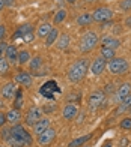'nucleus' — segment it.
Segmentation results:
<instances>
[{
  "label": "nucleus",
  "instance_id": "nucleus-24",
  "mask_svg": "<svg viewBox=\"0 0 131 147\" xmlns=\"http://www.w3.org/2000/svg\"><path fill=\"white\" fill-rule=\"evenodd\" d=\"M51 30H53V27H51L50 23H42V24L38 27V36H39V38H47L48 33H50Z\"/></svg>",
  "mask_w": 131,
  "mask_h": 147
},
{
  "label": "nucleus",
  "instance_id": "nucleus-14",
  "mask_svg": "<svg viewBox=\"0 0 131 147\" xmlns=\"http://www.w3.org/2000/svg\"><path fill=\"white\" fill-rule=\"evenodd\" d=\"M50 128V120L47 117H41L38 120V122L33 125V134H36V135H41V134L44 131H47Z\"/></svg>",
  "mask_w": 131,
  "mask_h": 147
},
{
  "label": "nucleus",
  "instance_id": "nucleus-44",
  "mask_svg": "<svg viewBox=\"0 0 131 147\" xmlns=\"http://www.w3.org/2000/svg\"><path fill=\"white\" fill-rule=\"evenodd\" d=\"M125 26H128V27H131V17H128L125 20Z\"/></svg>",
  "mask_w": 131,
  "mask_h": 147
},
{
  "label": "nucleus",
  "instance_id": "nucleus-20",
  "mask_svg": "<svg viewBox=\"0 0 131 147\" xmlns=\"http://www.w3.org/2000/svg\"><path fill=\"white\" fill-rule=\"evenodd\" d=\"M20 119H21V114H20L18 110H9L8 113H6V120L11 123V125H18Z\"/></svg>",
  "mask_w": 131,
  "mask_h": 147
},
{
  "label": "nucleus",
  "instance_id": "nucleus-21",
  "mask_svg": "<svg viewBox=\"0 0 131 147\" xmlns=\"http://www.w3.org/2000/svg\"><path fill=\"white\" fill-rule=\"evenodd\" d=\"M90 138H92V134H86V135H83V137H78V138L73 140V141L68 144V147H81V146L86 144Z\"/></svg>",
  "mask_w": 131,
  "mask_h": 147
},
{
  "label": "nucleus",
  "instance_id": "nucleus-3",
  "mask_svg": "<svg viewBox=\"0 0 131 147\" xmlns=\"http://www.w3.org/2000/svg\"><path fill=\"white\" fill-rule=\"evenodd\" d=\"M109 71L113 75H122L128 71V62L122 57H115L112 60H109Z\"/></svg>",
  "mask_w": 131,
  "mask_h": 147
},
{
  "label": "nucleus",
  "instance_id": "nucleus-28",
  "mask_svg": "<svg viewBox=\"0 0 131 147\" xmlns=\"http://www.w3.org/2000/svg\"><path fill=\"white\" fill-rule=\"evenodd\" d=\"M8 143L11 147H24L26 146V143L23 141V140H20V138H17L15 135H12V132H11V137L8 138Z\"/></svg>",
  "mask_w": 131,
  "mask_h": 147
},
{
  "label": "nucleus",
  "instance_id": "nucleus-35",
  "mask_svg": "<svg viewBox=\"0 0 131 147\" xmlns=\"http://www.w3.org/2000/svg\"><path fill=\"white\" fill-rule=\"evenodd\" d=\"M121 8L124 11H131V0H122V2H121Z\"/></svg>",
  "mask_w": 131,
  "mask_h": 147
},
{
  "label": "nucleus",
  "instance_id": "nucleus-19",
  "mask_svg": "<svg viewBox=\"0 0 131 147\" xmlns=\"http://www.w3.org/2000/svg\"><path fill=\"white\" fill-rule=\"evenodd\" d=\"M18 53L20 51L17 50V47L9 45L8 50H6V53H5L6 60H8V62H18Z\"/></svg>",
  "mask_w": 131,
  "mask_h": 147
},
{
  "label": "nucleus",
  "instance_id": "nucleus-32",
  "mask_svg": "<svg viewBox=\"0 0 131 147\" xmlns=\"http://www.w3.org/2000/svg\"><path fill=\"white\" fill-rule=\"evenodd\" d=\"M119 126L122 129H125V131H130L131 129V117H125V119H122L121 120V123Z\"/></svg>",
  "mask_w": 131,
  "mask_h": 147
},
{
  "label": "nucleus",
  "instance_id": "nucleus-43",
  "mask_svg": "<svg viewBox=\"0 0 131 147\" xmlns=\"http://www.w3.org/2000/svg\"><path fill=\"white\" fill-rule=\"evenodd\" d=\"M101 147H113V143H112V141H106Z\"/></svg>",
  "mask_w": 131,
  "mask_h": 147
},
{
  "label": "nucleus",
  "instance_id": "nucleus-10",
  "mask_svg": "<svg viewBox=\"0 0 131 147\" xmlns=\"http://www.w3.org/2000/svg\"><path fill=\"white\" fill-rule=\"evenodd\" d=\"M42 116V111L41 108H38V107H32V108L27 111V114H26V125L29 126H33L39 119Z\"/></svg>",
  "mask_w": 131,
  "mask_h": 147
},
{
  "label": "nucleus",
  "instance_id": "nucleus-15",
  "mask_svg": "<svg viewBox=\"0 0 131 147\" xmlns=\"http://www.w3.org/2000/svg\"><path fill=\"white\" fill-rule=\"evenodd\" d=\"M15 81L18 84H21V86L29 87V86H32V83H33V78H32V75L27 74V72H18L15 75Z\"/></svg>",
  "mask_w": 131,
  "mask_h": 147
},
{
  "label": "nucleus",
  "instance_id": "nucleus-26",
  "mask_svg": "<svg viewBox=\"0 0 131 147\" xmlns=\"http://www.w3.org/2000/svg\"><path fill=\"white\" fill-rule=\"evenodd\" d=\"M101 56L104 57V59H106L107 60V62H109V60H112V59H115L116 56V53H115V50L113 48H107V47H101Z\"/></svg>",
  "mask_w": 131,
  "mask_h": 147
},
{
  "label": "nucleus",
  "instance_id": "nucleus-42",
  "mask_svg": "<svg viewBox=\"0 0 131 147\" xmlns=\"http://www.w3.org/2000/svg\"><path fill=\"white\" fill-rule=\"evenodd\" d=\"M5 2V6H14L15 5V0H3Z\"/></svg>",
  "mask_w": 131,
  "mask_h": 147
},
{
  "label": "nucleus",
  "instance_id": "nucleus-1",
  "mask_svg": "<svg viewBox=\"0 0 131 147\" xmlns=\"http://www.w3.org/2000/svg\"><path fill=\"white\" fill-rule=\"evenodd\" d=\"M89 69V60L88 59H78L77 62L71 65V68L68 71V80L71 83H78L81 81L86 75V72Z\"/></svg>",
  "mask_w": 131,
  "mask_h": 147
},
{
  "label": "nucleus",
  "instance_id": "nucleus-18",
  "mask_svg": "<svg viewBox=\"0 0 131 147\" xmlns=\"http://www.w3.org/2000/svg\"><path fill=\"white\" fill-rule=\"evenodd\" d=\"M90 23H94V17L92 12H84L77 17V24L78 26H89Z\"/></svg>",
  "mask_w": 131,
  "mask_h": 147
},
{
  "label": "nucleus",
  "instance_id": "nucleus-17",
  "mask_svg": "<svg viewBox=\"0 0 131 147\" xmlns=\"http://www.w3.org/2000/svg\"><path fill=\"white\" fill-rule=\"evenodd\" d=\"M30 32H33V27H32L30 24H21V26H18V29L14 33V38L12 39H20V38H23L24 35H27V33H30Z\"/></svg>",
  "mask_w": 131,
  "mask_h": 147
},
{
  "label": "nucleus",
  "instance_id": "nucleus-38",
  "mask_svg": "<svg viewBox=\"0 0 131 147\" xmlns=\"http://www.w3.org/2000/svg\"><path fill=\"white\" fill-rule=\"evenodd\" d=\"M83 120H84V113H83V111H78V114H77V117H75V122L80 125Z\"/></svg>",
  "mask_w": 131,
  "mask_h": 147
},
{
  "label": "nucleus",
  "instance_id": "nucleus-27",
  "mask_svg": "<svg viewBox=\"0 0 131 147\" xmlns=\"http://www.w3.org/2000/svg\"><path fill=\"white\" fill-rule=\"evenodd\" d=\"M57 38H59V32L56 30V29H53L50 33H48V36L45 38V45L47 47H51L56 41H57Z\"/></svg>",
  "mask_w": 131,
  "mask_h": 147
},
{
  "label": "nucleus",
  "instance_id": "nucleus-29",
  "mask_svg": "<svg viewBox=\"0 0 131 147\" xmlns=\"http://www.w3.org/2000/svg\"><path fill=\"white\" fill-rule=\"evenodd\" d=\"M9 71V62L6 60V57H0V75H6Z\"/></svg>",
  "mask_w": 131,
  "mask_h": 147
},
{
  "label": "nucleus",
  "instance_id": "nucleus-33",
  "mask_svg": "<svg viewBox=\"0 0 131 147\" xmlns=\"http://www.w3.org/2000/svg\"><path fill=\"white\" fill-rule=\"evenodd\" d=\"M0 137H2L5 141H8V138L11 137V128H3L2 132H0Z\"/></svg>",
  "mask_w": 131,
  "mask_h": 147
},
{
  "label": "nucleus",
  "instance_id": "nucleus-8",
  "mask_svg": "<svg viewBox=\"0 0 131 147\" xmlns=\"http://www.w3.org/2000/svg\"><path fill=\"white\" fill-rule=\"evenodd\" d=\"M106 66H107V60L104 59L102 56L95 57V60L90 63V72H92L95 77H98V75H101V74L104 72Z\"/></svg>",
  "mask_w": 131,
  "mask_h": 147
},
{
  "label": "nucleus",
  "instance_id": "nucleus-12",
  "mask_svg": "<svg viewBox=\"0 0 131 147\" xmlns=\"http://www.w3.org/2000/svg\"><path fill=\"white\" fill-rule=\"evenodd\" d=\"M128 95H131V83H124L116 89V102H122Z\"/></svg>",
  "mask_w": 131,
  "mask_h": 147
},
{
  "label": "nucleus",
  "instance_id": "nucleus-4",
  "mask_svg": "<svg viewBox=\"0 0 131 147\" xmlns=\"http://www.w3.org/2000/svg\"><path fill=\"white\" fill-rule=\"evenodd\" d=\"M104 101H106V93L102 90H95L94 93H90V96L88 99V107L90 113H95L98 108H101Z\"/></svg>",
  "mask_w": 131,
  "mask_h": 147
},
{
  "label": "nucleus",
  "instance_id": "nucleus-37",
  "mask_svg": "<svg viewBox=\"0 0 131 147\" xmlns=\"http://www.w3.org/2000/svg\"><path fill=\"white\" fill-rule=\"evenodd\" d=\"M8 47H9V45L6 44V42H3V41L0 42V57H2V56L5 54V53H6V50H8Z\"/></svg>",
  "mask_w": 131,
  "mask_h": 147
},
{
  "label": "nucleus",
  "instance_id": "nucleus-34",
  "mask_svg": "<svg viewBox=\"0 0 131 147\" xmlns=\"http://www.w3.org/2000/svg\"><path fill=\"white\" fill-rule=\"evenodd\" d=\"M35 39V33L33 32H30V33H27V35H24L23 36V42H26V44H30L32 41Z\"/></svg>",
  "mask_w": 131,
  "mask_h": 147
},
{
  "label": "nucleus",
  "instance_id": "nucleus-30",
  "mask_svg": "<svg viewBox=\"0 0 131 147\" xmlns=\"http://www.w3.org/2000/svg\"><path fill=\"white\" fill-rule=\"evenodd\" d=\"M29 60H30V54H29V51L23 50V51H20V53H18V63H20V65L27 63Z\"/></svg>",
  "mask_w": 131,
  "mask_h": 147
},
{
  "label": "nucleus",
  "instance_id": "nucleus-2",
  "mask_svg": "<svg viewBox=\"0 0 131 147\" xmlns=\"http://www.w3.org/2000/svg\"><path fill=\"white\" fill-rule=\"evenodd\" d=\"M98 42H100V36H98L96 32H86L81 36L80 50L83 53H89V51H92L95 47L98 45Z\"/></svg>",
  "mask_w": 131,
  "mask_h": 147
},
{
  "label": "nucleus",
  "instance_id": "nucleus-45",
  "mask_svg": "<svg viewBox=\"0 0 131 147\" xmlns=\"http://www.w3.org/2000/svg\"><path fill=\"white\" fill-rule=\"evenodd\" d=\"M5 8V2H3V0H0V11H2Z\"/></svg>",
  "mask_w": 131,
  "mask_h": 147
},
{
  "label": "nucleus",
  "instance_id": "nucleus-11",
  "mask_svg": "<svg viewBox=\"0 0 131 147\" xmlns=\"http://www.w3.org/2000/svg\"><path fill=\"white\" fill-rule=\"evenodd\" d=\"M78 107L75 105V104H67L63 107V110H62V116H63V119L65 120H75V117H77V114H78Z\"/></svg>",
  "mask_w": 131,
  "mask_h": 147
},
{
  "label": "nucleus",
  "instance_id": "nucleus-31",
  "mask_svg": "<svg viewBox=\"0 0 131 147\" xmlns=\"http://www.w3.org/2000/svg\"><path fill=\"white\" fill-rule=\"evenodd\" d=\"M29 62H30V69L36 71V69H39V66L42 65V59L41 57H33L32 60H29Z\"/></svg>",
  "mask_w": 131,
  "mask_h": 147
},
{
  "label": "nucleus",
  "instance_id": "nucleus-9",
  "mask_svg": "<svg viewBox=\"0 0 131 147\" xmlns=\"http://www.w3.org/2000/svg\"><path fill=\"white\" fill-rule=\"evenodd\" d=\"M56 138V129L48 128L47 131H44L41 135H38V144L39 146H48L54 141Z\"/></svg>",
  "mask_w": 131,
  "mask_h": 147
},
{
  "label": "nucleus",
  "instance_id": "nucleus-46",
  "mask_svg": "<svg viewBox=\"0 0 131 147\" xmlns=\"http://www.w3.org/2000/svg\"><path fill=\"white\" fill-rule=\"evenodd\" d=\"M67 2H68V3H71V5H73V3H75V2H77V0H67Z\"/></svg>",
  "mask_w": 131,
  "mask_h": 147
},
{
  "label": "nucleus",
  "instance_id": "nucleus-25",
  "mask_svg": "<svg viewBox=\"0 0 131 147\" xmlns=\"http://www.w3.org/2000/svg\"><path fill=\"white\" fill-rule=\"evenodd\" d=\"M68 17V12L65 11V9H59L56 14H54V18H53V23L54 24H60L65 21V18Z\"/></svg>",
  "mask_w": 131,
  "mask_h": 147
},
{
  "label": "nucleus",
  "instance_id": "nucleus-13",
  "mask_svg": "<svg viewBox=\"0 0 131 147\" xmlns=\"http://www.w3.org/2000/svg\"><path fill=\"white\" fill-rule=\"evenodd\" d=\"M101 47H107V48H113V50H116V48H119L121 47V41L117 38H115V36H102L101 39Z\"/></svg>",
  "mask_w": 131,
  "mask_h": 147
},
{
  "label": "nucleus",
  "instance_id": "nucleus-36",
  "mask_svg": "<svg viewBox=\"0 0 131 147\" xmlns=\"http://www.w3.org/2000/svg\"><path fill=\"white\" fill-rule=\"evenodd\" d=\"M54 110H56V104H50V105L45 104L44 105V113H53Z\"/></svg>",
  "mask_w": 131,
  "mask_h": 147
},
{
  "label": "nucleus",
  "instance_id": "nucleus-40",
  "mask_svg": "<svg viewBox=\"0 0 131 147\" xmlns=\"http://www.w3.org/2000/svg\"><path fill=\"white\" fill-rule=\"evenodd\" d=\"M6 122H8V120H6V114H3V113H0V128H3Z\"/></svg>",
  "mask_w": 131,
  "mask_h": 147
},
{
  "label": "nucleus",
  "instance_id": "nucleus-7",
  "mask_svg": "<svg viewBox=\"0 0 131 147\" xmlns=\"http://www.w3.org/2000/svg\"><path fill=\"white\" fill-rule=\"evenodd\" d=\"M41 95L44 96V98H47V99H53V96H54V93H60V89L57 87V84H56V81H47L45 84H42V87H41Z\"/></svg>",
  "mask_w": 131,
  "mask_h": 147
},
{
  "label": "nucleus",
  "instance_id": "nucleus-16",
  "mask_svg": "<svg viewBox=\"0 0 131 147\" xmlns=\"http://www.w3.org/2000/svg\"><path fill=\"white\" fill-rule=\"evenodd\" d=\"M15 84L14 83H8V84H5L3 86V89H2V98L5 99H11V98H14L15 96Z\"/></svg>",
  "mask_w": 131,
  "mask_h": 147
},
{
  "label": "nucleus",
  "instance_id": "nucleus-41",
  "mask_svg": "<svg viewBox=\"0 0 131 147\" xmlns=\"http://www.w3.org/2000/svg\"><path fill=\"white\" fill-rule=\"evenodd\" d=\"M5 33H6L5 26H2V24H0V42L3 41V38H5Z\"/></svg>",
  "mask_w": 131,
  "mask_h": 147
},
{
  "label": "nucleus",
  "instance_id": "nucleus-5",
  "mask_svg": "<svg viewBox=\"0 0 131 147\" xmlns=\"http://www.w3.org/2000/svg\"><path fill=\"white\" fill-rule=\"evenodd\" d=\"M92 17H94V21L96 23H107V21H112L113 18V11L107 8V6H100L92 12Z\"/></svg>",
  "mask_w": 131,
  "mask_h": 147
},
{
  "label": "nucleus",
  "instance_id": "nucleus-22",
  "mask_svg": "<svg viewBox=\"0 0 131 147\" xmlns=\"http://www.w3.org/2000/svg\"><path fill=\"white\" fill-rule=\"evenodd\" d=\"M128 110H131V95H128V96L119 104V107L116 108V114H122V113H125V111H128Z\"/></svg>",
  "mask_w": 131,
  "mask_h": 147
},
{
  "label": "nucleus",
  "instance_id": "nucleus-47",
  "mask_svg": "<svg viewBox=\"0 0 131 147\" xmlns=\"http://www.w3.org/2000/svg\"><path fill=\"white\" fill-rule=\"evenodd\" d=\"M81 147H90V146H88V144H84V146H81Z\"/></svg>",
  "mask_w": 131,
  "mask_h": 147
},
{
  "label": "nucleus",
  "instance_id": "nucleus-39",
  "mask_svg": "<svg viewBox=\"0 0 131 147\" xmlns=\"http://www.w3.org/2000/svg\"><path fill=\"white\" fill-rule=\"evenodd\" d=\"M130 146V140L127 138V137H124L122 140H121V144H119V147H128Z\"/></svg>",
  "mask_w": 131,
  "mask_h": 147
},
{
  "label": "nucleus",
  "instance_id": "nucleus-6",
  "mask_svg": "<svg viewBox=\"0 0 131 147\" xmlns=\"http://www.w3.org/2000/svg\"><path fill=\"white\" fill-rule=\"evenodd\" d=\"M11 132H12V135H15L17 138L23 140V141L26 143V146L32 144V137H30V134L26 131L21 125H14V126L11 128Z\"/></svg>",
  "mask_w": 131,
  "mask_h": 147
},
{
  "label": "nucleus",
  "instance_id": "nucleus-23",
  "mask_svg": "<svg viewBox=\"0 0 131 147\" xmlns=\"http://www.w3.org/2000/svg\"><path fill=\"white\" fill-rule=\"evenodd\" d=\"M56 42H57L59 50H67L68 45H69V35H68V33H62V35L57 38Z\"/></svg>",
  "mask_w": 131,
  "mask_h": 147
}]
</instances>
